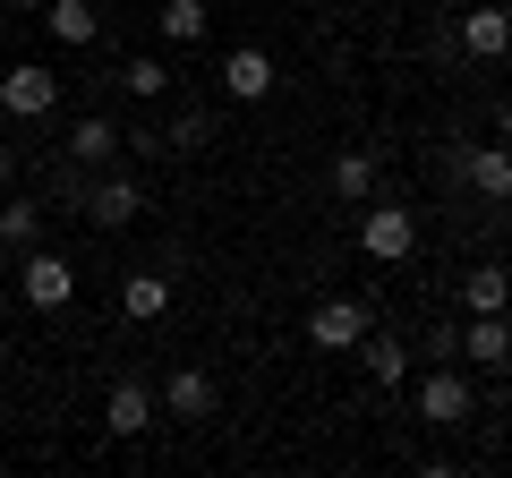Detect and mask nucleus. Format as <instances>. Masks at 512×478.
<instances>
[{"label": "nucleus", "mask_w": 512, "mask_h": 478, "mask_svg": "<svg viewBox=\"0 0 512 478\" xmlns=\"http://www.w3.org/2000/svg\"><path fill=\"white\" fill-rule=\"evenodd\" d=\"M444 9H470V0H444Z\"/></svg>", "instance_id": "a878e982"}, {"label": "nucleus", "mask_w": 512, "mask_h": 478, "mask_svg": "<svg viewBox=\"0 0 512 478\" xmlns=\"http://www.w3.org/2000/svg\"><path fill=\"white\" fill-rule=\"evenodd\" d=\"M103 427H111V436H146V427H154V393L137 385V376H120L111 402H103Z\"/></svg>", "instance_id": "9b49d317"}, {"label": "nucleus", "mask_w": 512, "mask_h": 478, "mask_svg": "<svg viewBox=\"0 0 512 478\" xmlns=\"http://www.w3.org/2000/svg\"><path fill=\"white\" fill-rule=\"evenodd\" d=\"M120 94H137V103H154V94H171V69L154 52H137V60H120Z\"/></svg>", "instance_id": "aec40b11"}, {"label": "nucleus", "mask_w": 512, "mask_h": 478, "mask_svg": "<svg viewBox=\"0 0 512 478\" xmlns=\"http://www.w3.org/2000/svg\"><path fill=\"white\" fill-rule=\"evenodd\" d=\"M0 111H9V120H52L60 111V77L35 69V60H18V69L0 77Z\"/></svg>", "instance_id": "7ed1b4c3"}, {"label": "nucleus", "mask_w": 512, "mask_h": 478, "mask_svg": "<svg viewBox=\"0 0 512 478\" xmlns=\"http://www.w3.org/2000/svg\"><path fill=\"white\" fill-rule=\"evenodd\" d=\"M120 146H128V137L111 129L103 111H86V120H77V129H69V163H86V171H103V163H111V154H120Z\"/></svg>", "instance_id": "4468645a"}, {"label": "nucleus", "mask_w": 512, "mask_h": 478, "mask_svg": "<svg viewBox=\"0 0 512 478\" xmlns=\"http://www.w3.org/2000/svg\"><path fill=\"white\" fill-rule=\"evenodd\" d=\"M9 171H18V163H9V146H0V188H9Z\"/></svg>", "instance_id": "393cba45"}, {"label": "nucleus", "mask_w": 512, "mask_h": 478, "mask_svg": "<svg viewBox=\"0 0 512 478\" xmlns=\"http://www.w3.org/2000/svg\"><path fill=\"white\" fill-rule=\"evenodd\" d=\"M18 291H26V308H69L77 299V274H69V257H52V248H26V265H18Z\"/></svg>", "instance_id": "20e7f679"}, {"label": "nucleus", "mask_w": 512, "mask_h": 478, "mask_svg": "<svg viewBox=\"0 0 512 478\" xmlns=\"http://www.w3.org/2000/svg\"><path fill=\"white\" fill-rule=\"evenodd\" d=\"M461 359L504 368V359H512V316H470V325H461Z\"/></svg>", "instance_id": "ddd939ff"}, {"label": "nucleus", "mask_w": 512, "mask_h": 478, "mask_svg": "<svg viewBox=\"0 0 512 478\" xmlns=\"http://www.w3.org/2000/svg\"><path fill=\"white\" fill-rule=\"evenodd\" d=\"M0 9H9V18H35V9H43V0H0Z\"/></svg>", "instance_id": "5701e85b"}, {"label": "nucleus", "mask_w": 512, "mask_h": 478, "mask_svg": "<svg viewBox=\"0 0 512 478\" xmlns=\"http://www.w3.org/2000/svg\"><path fill=\"white\" fill-rule=\"evenodd\" d=\"M359 248H367L376 265H402L410 248H419V214H410V205H393V197L359 205Z\"/></svg>", "instance_id": "f257e3e1"}, {"label": "nucleus", "mask_w": 512, "mask_h": 478, "mask_svg": "<svg viewBox=\"0 0 512 478\" xmlns=\"http://www.w3.org/2000/svg\"><path fill=\"white\" fill-rule=\"evenodd\" d=\"M137 214H146V188L128 180V171H103V180H86V222H103V231H128Z\"/></svg>", "instance_id": "423d86ee"}, {"label": "nucleus", "mask_w": 512, "mask_h": 478, "mask_svg": "<svg viewBox=\"0 0 512 478\" xmlns=\"http://www.w3.org/2000/svg\"><path fill=\"white\" fill-rule=\"evenodd\" d=\"M222 94H231V103H265V94H274V60L256 52V43H239V52L222 60Z\"/></svg>", "instance_id": "9d476101"}, {"label": "nucleus", "mask_w": 512, "mask_h": 478, "mask_svg": "<svg viewBox=\"0 0 512 478\" xmlns=\"http://www.w3.org/2000/svg\"><path fill=\"white\" fill-rule=\"evenodd\" d=\"M154 26H163V43H205V0H154Z\"/></svg>", "instance_id": "f3484780"}, {"label": "nucleus", "mask_w": 512, "mask_h": 478, "mask_svg": "<svg viewBox=\"0 0 512 478\" xmlns=\"http://www.w3.org/2000/svg\"><path fill=\"white\" fill-rule=\"evenodd\" d=\"M359 359H367V385H410V342H393V333H376L367 325V342H359Z\"/></svg>", "instance_id": "f8f14e48"}, {"label": "nucleus", "mask_w": 512, "mask_h": 478, "mask_svg": "<svg viewBox=\"0 0 512 478\" xmlns=\"http://www.w3.org/2000/svg\"><path fill=\"white\" fill-rule=\"evenodd\" d=\"M461 308H470V316H504V308H512V274H504V265L461 274Z\"/></svg>", "instance_id": "dca6fc26"}, {"label": "nucleus", "mask_w": 512, "mask_h": 478, "mask_svg": "<svg viewBox=\"0 0 512 478\" xmlns=\"http://www.w3.org/2000/svg\"><path fill=\"white\" fill-rule=\"evenodd\" d=\"M43 239V205L35 197H0V248H35Z\"/></svg>", "instance_id": "6ab92c4d"}, {"label": "nucleus", "mask_w": 512, "mask_h": 478, "mask_svg": "<svg viewBox=\"0 0 512 478\" xmlns=\"http://www.w3.org/2000/svg\"><path fill=\"white\" fill-rule=\"evenodd\" d=\"M154 410H163V419H214V410H222V385H214L205 368H180V376L163 385V402H154Z\"/></svg>", "instance_id": "1a4fd4ad"}, {"label": "nucleus", "mask_w": 512, "mask_h": 478, "mask_svg": "<svg viewBox=\"0 0 512 478\" xmlns=\"http://www.w3.org/2000/svg\"><path fill=\"white\" fill-rule=\"evenodd\" d=\"M205 137H214V120H205V111H180L171 137H163V154H205Z\"/></svg>", "instance_id": "4be33fe9"}, {"label": "nucleus", "mask_w": 512, "mask_h": 478, "mask_svg": "<svg viewBox=\"0 0 512 478\" xmlns=\"http://www.w3.org/2000/svg\"><path fill=\"white\" fill-rule=\"evenodd\" d=\"M419 419L427 427H461L470 419V385H461L444 359H427V376H419Z\"/></svg>", "instance_id": "6e6552de"}, {"label": "nucleus", "mask_w": 512, "mask_h": 478, "mask_svg": "<svg viewBox=\"0 0 512 478\" xmlns=\"http://www.w3.org/2000/svg\"><path fill=\"white\" fill-rule=\"evenodd\" d=\"M333 188H342L350 205H367V197H376V154H367V146L342 154V163H333Z\"/></svg>", "instance_id": "412c9836"}, {"label": "nucleus", "mask_w": 512, "mask_h": 478, "mask_svg": "<svg viewBox=\"0 0 512 478\" xmlns=\"http://www.w3.org/2000/svg\"><path fill=\"white\" fill-rule=\"evenodd\" d=\"M453 35L470 60H512V9H487V0H470V9H453Z\"/></svg>", "instance_id": "39448f33"}, {"label": "nucleus", "mask_w": 512, "mask_h": 478, "mask_svg": "<svg viewBox=\"0 0 512 478\" xmlns=\"http://www.w3.org/2000/svg\"><path fill=\"white\" fill-rule=\"evenodd\" d=\"M444 171H453L461 188H478L487 205L512 197V146H504V137H495V146H444Z\"/></svg>", "instance_id": "f03ea898"}, {"label": "nucleus", "mask_w": 512, "mask_h": 478, "mask_svg": "<svg viewBox=\"0 0 512 478\" xmlns=\"http://www.w3.org/2000/svg\"><path fill=\"white\" fill-rule=\"evenodd\" d=\"M43 26H52L60 43H94V35H103V18H94L86 0H43Z\"/></svg>", "instance_id": "a211bd4d"}, {"label": "nucleus", "mask_w": 512, "mask_h": 478, "mask_svg": "<svg viewBox=\"0 0 512 478\" xmlns=\"http://www.w3.org/2000/svg\"><path fill=\"white\" fill-rule=\"evenodd\" d=\"M367 325H376V316H367V299H316L308 342H316V350H359V342H367Z\"/></svg>", "instance_id": "0eeeda50"}, {"label": "nucleus", "mask_w": 512, "mask_h": 478, "mask_svg": "<svg viewBox=\"0 0 512 478\" xmlns=\"http://www.w3.org/2000/svg\"><path fill=\"white\" fill-rule=\"evenodd\" d=\"M495 137H504V146H512V103H504V111H495Z\"/></svg>", "instance_id": "b1692460"}, {"label": "nucleus", "mask_w": 512, "mask_h": 478, "mask_svg": "<svg viewBox=\"0 0 512 478\" xmlns=\"http://www.w3.org/2000/svg\"><path fill=\"white\" fill-rule=\"evenodd\" d=\"M504 316H512V308H504Z\"/></svg>", "instance_id": "bb28decb"}, {"label": "nucleus", "mask_w": 512, "mask_h": 478, "mask_svg": "<svg viewBox=\"0 0 512 478\" xmlns=\"http://www.w3.org/2000/svg\"><path fill=\"white\" fill-rule=\"evenodd\" d=\"M163 308H171V282L154 274V265H146V274H128V282H120V316H128V325H154Z\"/></svg>", "instance_id": "2eb2a0df"}]
</instances>
